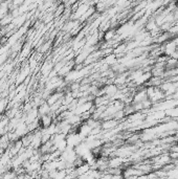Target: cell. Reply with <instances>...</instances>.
Segmentation results:
<instances>
[{
    "label": "cell",
    "mask_w": 178,
    "mask_h": 179,
    "mask_svg": "<svg viewBox=\"0 0 178 179\" xmlns=\"http://www.w3.org/2000/svg\"><path fill=\"white\" fill-rule=\"evenodd\" d=\"M147 94L148 98L152 102L153 105L165 100V93L159 86H156V87H154V86H148Z\"/></svg>",
    "instance_id": "obj_1"
}]
</instances>
